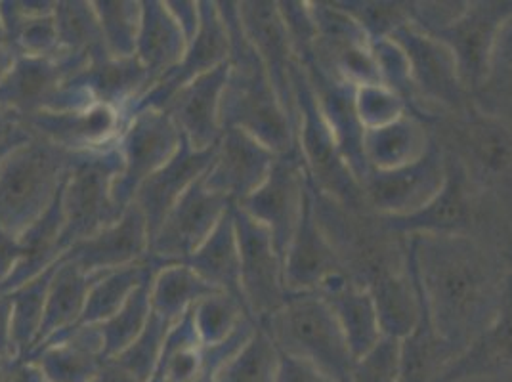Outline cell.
Returning a JSON list of instances; mask_svg holds the SVG:
<instances>
[{"mask_svg":"<svg viewBox=\"0 0 512 382\" xmlns=\"http://www.w3.org/2000/svg\"><path fill=\"white\" fill-rule=\"evenodd\" d=\"M409 245L436 333L463 352L497 316L509 266L470 235H413Z\"/></svg>","mask_w":512,"mask_h":382,"instance_id":"1","label":"cell"},{"mask_svg":"<svg viewBox=\"0 0 512 382\" xmlns=\"http://www.w3.org/2000/svg\"><path fill=\"white\" fill-rule=\"evenodd\" d=\"M230 33L228 79L220 100L222 128H239L285 155L297 148V130L281 106L260 56L247 39L237 2H216Z\"/></svg>","mask_w":512,"mask_h":382,"instance_id":"2","label":"cell"},{"mask_svg":"<svg viewBox=\"0 0 512 382\" xmlns=\"http://www.w3.org/2000/svg\"><path fill=\"white\" fill-rule=\"evenodd\" d=\"M308 184L318 224L356 285L367 289L381 277L406 270L407 237L388 232L379 214L350 211L321 193L310 178Z\"/></svg>","mask_w":512,"mask_h":382,"instance_id":"3","label":"cell"},{"mask_svg":"<svg viewBox=\"0 0 512 382\" xmlns=\"http://www.w3.org/2000/svg\"><path fill=\"white\" fill-rule=\"evenodd\" d=\"M79 155L33 136L0 169V226L20 235L43 216L64 186Z\"/></svg>","mask_w":512,"mask_h":382,"instance_id":"4","label":"cell"},{"mask_svg":"<svg viewBox=\"0 0 512 382\" xmlns=\"http://www.w3.org/2000/svg\"><path fill=\"white\" fill-rule=\"evenodd\" d=\"M260 327L279 352L312 363L331 381L350 382L356 358L339 319L318 293L289 295L283 308Z\"/></svg>","mask_w":512,"mask_h":382,"instance_id":"5","label":"cell"},{"mask_svg":"<svg viewBox=\"0 0 512 382\" xmlns=\"http://www.w3.org/2000/svg\"><path fill=\"white\" fill-rule=\"evenodd\" d=\"M291 81L299 117L297 146L302 153L308 178L321 193L335 199L346 209L358 213H373L365 199L360 180L348 167L331 128L321 115L314 88L299 60L293 65Z\"/></svg>","mask_w":512,"mask_h":382,"instance_id":"6","label":"cell"},{"mask_svg":"<svg viewBox=\"0 0 512 382\" xmlns=\"http://www.w3.org/2000/svg\"><path fill=\"white\" fill-rule=\"evenodd\" d=\"M123 170L119 148L79 155L62 188L64 232L62 256L79 241L88 239L121 218L113 201V184Z\"/></svg>","mask_w":512,"mask_h":382,"instance_id":"7","label":"cell"},{"mask_svg":"<svg viewBox=\"0 0 512 382\" xmlns=\"http://www.w3.org/2000/svg\"><path fill=\"white\" fill-rule=\"evenodd\" d=\"M388 39L406 54L411 83L421 107L419 121L428 125L438 115L461 113L470 106V94L459 77L453 52L415 23H404Z\"/></svg>","mask_w":512,"mask_h":382,"instance_id":"8","label":"cell"},{"mask_svg":"<svg viewBox=\"0 0 512 382\" xmlns=\"http://www.w3.org/2000/svg\"><path fill=\"white\" fill-rule=\"evenodd\" d=\"M182 144V134L165 109H140L128 117L119 140L123 170L113 184V201L125 213L138 188L165 167Z\"/></svg>","mask_w":512,"mask_h":382,"instance_id":"9","label":"cell"},{"mask_svg":"<svg viewBox=\"0 0 512 382\" xmlns=\"http://www.w3.org/2000/svg\"><path fill=\"white\" fill-rule=\"evenodd\" d=\"M234 224L241 295L251 318L262 325L281 310L289 298L283 283V260L272 234L237 205H234Z\"/></svg>","mask_w":512,"mask_h":382,"instance_id":"10","label":"cell"},{"mask_svg":"<svg viewBox=\"0 0 512 382\" xmlns=\"http://www.w3.org/2000/svg\"><path fill=\"white\" fill-rule=\"evenodd\" d=\"M446 180V149L432 134L425 153L392 170H369L362 180L371 211L381 216H404L425 207Z\"/></svg>","mask_w":512,"mask_h":382,"instance_id":"11","label":"cell"},{"mask_svg":"<svg viewBox=\"0 0 512 382\" xmlns=\"http://www.w3.org/2000/svg\"><path fill=\"white\" fill-rule=\"evenodd\" d=\"M232 207L228 199L209 190L199 178L167 214L159 232L153 235L148 258L157 268L186 262L213 234L222 216Z\"/></svg>","mask_w":512,"mask_h":382,"instance_id":"12","label":"cell"},{"mask_svg":"<svg viewBox=\"0 0 512 382\" xmlns=\"http://www.w3.org/2000/svg\"><path fill=\"white\" fill-rule=\"evenodd\" d=\"M511 18L512 0H480L469 2L457 20L427 31L453 52L461 83L470 96L486 77L491 46L501 25Z\"/></svg>","mask_w":512,"mask_h":382,"instance_id":"13","label":"cell"},{"mask_svg":"<svg viewBox=\"0 0 512 382\" xmlns=\"http://www.w3.org/2000/svg\"><path fill=\"white\" fill-rule=\"evenodd\" d=\"M304 190L306 165L297 146L285 155H278L262 186L237 205L272 234L281 260L285 258V251L299 222Z\"/></svg>","mask_w":512,"mask_h":382,"instance_id":"14","label":"cell"},{"mask_svg":"<svg viewBox=\"0 0 512 382\" xmlns=\"http://www.w3.org/2000/svg\"><path fill=\"white\" fill-rule=\"evenodd\" d=\"M22 119L23 127L33 136L73 155L117 148L128 123L123 111L102 104L69 111H39Z\"/></svg>","mask_w":512,"mask_h":382,"instance_id":"15","label":"cell"},{"mask_svg":"<svg viewBox=\"0 0 512 382\" xmlns=\"http://www.w3.org/2000/svg\"><path fill=\"white\" fill-rule=\"evenodd\" d=\"M446 180L425 207L404 216H381L384 228L400 237L413 235H470L472 184L465 161L446 148Z\"/></svg>","mask_w":512,"mask_h":382,"instance_id":"16","label":"cell"},{"mask_svg":"<svg viewBox=\"0 0 512 382\" xmlns=\"http://www.w3.org/2000/svg\"><path fill=\"white\" fill-rule=\"evenodd\" d=\"M81 65L62 56L56 58H18L0 83V106L27 117L39 111L79 109L73 94L65 90L67 79L79 73Z\"/></svg>","mask_w":512,"mask_h":382,"instance_id":"17","label":"cell"},{"mask_svg":"<svg viewBox=\"0 0 512 382\" xmlns=\"http://www.w3.org/2000/svg\"><path fill=\"white\" fill-rule=\"evenodd\" d=\"M239 20L247 39L253 44L256 54L260 56L272 86L278 94L279 102L293 121L295 130L299 125L295 92H293V65L297 56L289 39L287 27L281 20L278 2L272 0H241L237 2Z\"/></svg>","mask_w":512,"mask_h":382,"instance_id":"18","label":"cell"},{"mask_svg":"<svg viewBox=\"0 0 512 382\" xmlns=\"http://www.w3.org/2000/svg\"><path fill=\"white\" fill-rule=\"evenodd\" d=\"M199 8L201 23L195 37L188 44L182 62L138 100L130 115L140 109H165L178 90H182L184 86L190 85L195 79L216 67L228 64L230 33L218 10V4L214 0H199Z\"/></svg>","mask_w":512,"mask_h":382,"instance_id":"19","label":"cell"},{"mask_svg":"<svg viewBox=\"0 0 512 382\" xmlns=\"http://www.w3.org/2000/svg\"><path fill=\"white\" fill-rule=\"evenodd\" d=\"M278 153L239 128H224L213 165L203 182L232 205L243 203L268 178Z\"/></svg>","mask_w":512,"mask_h":382,"instance_id":"20","label":"cell"},{"mask_svg":"<svg viewBox=\"0 0 512 382\" xmlns=\"http://www.w3.org/2000/svg\"><path fill=\"white\" fill-rule=\"evenodd\" d=\"M346 274L341 260L323 234L314 213L312 191L306 176V190L302 199L297 228L289 241L283 258V283L289 295L316 293L331 277Z\"/></svg>","mask_w":512,"mask_h":382,"instance_id":"21","label":"cell"},{"mask_svg":"<svg viewBox=\"0 0 512 382\" xmlns=\"http://www.w3.org/2000/svg\"><path fill=\"white\" fill-rule=\"evenodd\" d=\"M150 253V232L140 207L132 201L117 222L73 245L62 258L77 264L86 276L102 277L142 262Z\"/></svg>","mask_w":512,"mask_h":382,"instance_id":"22","label":"cell"},{"mask_svg":"<svg viewBox=\"0 0 512 382\" xmlns=\"http://www.w3.org/2000/svg\"><path fill=\"white\" fill-rule=\"evenodd\" d=\"M308 81L314 88L318 106L321 109V115L325 123L331 128L342 157L346 159L348 167L356 174V178L362 184L365 174L369 172V165L363 155V128L358 107H356V88L358 86L344 81L341 77L325 71L314 58L312 54L302 58L299 62Z\"/></svg>","mask_w":512,"mask_h":382,"instance_id":"23","label":"cell"},{"mask_svg":"<svg viewBox=\"0 0 512 382\" xmlns=\"http://www.w3.org/2000/svg\"><path fill=\"white\" fill-rule=\"evenodd\" d=\"M218 151V144L205 151L193 149L184 138L178 151L171 161L151 174L150 178L138 188L134 195V203L146 218L150 243L153 235L163 226L167 214L182 199V195L192 188L193 184L205 176V172L213 165Z\"/></svg>","mask_w":512,"mask_h":382,"instance_id":"24","label":"cell"},{"mask_svg":"<svg viewBox=\"0 0 512 382\" xmlns=\"http://www.w3.org/2000/svg\"><path fill=\"white\" fill-rule=\"evenodd\" d=\"M512 373V262L497 316L434 382H467Z\"/></svg>","mask_w":512,"mask_h":382,"instance_id":"25","label":"cell"},{"mask_svg":"<svg viewBox=\"0 0 512 382\" xmlns=\"http://www.w3.org/2000/svg\"><path fill=\"white\" fill-rule=\"evenodd\" d=\"M446 128L459 144L455 153L467 161L472 159L484 172L503 174L512 167V130L501 121L482 113L470 102L461 113L438 115L428 132ZM453 151V149H451Z\"/></svg>","mask_w":512,"mask_h":382,"instance_id":"26","label":"cell"},{"mask_svg":"<svg viewBox=\"0 0 512 382\" xmlns=\"http://www.w3.org/2000/svg\"><path fill=\"white\" fill-rule=\"evenodd\" d=\"M228 79V64L201 75L178 90L165 106L182 138L197 151L211 149L222 138L220 100Z\"/></svg>","mask_w":512,"mask_h":382,"instance_id":"27","label":"cell"},{"mask_svg":"<svg viewBox=\"0 0 512 382\" xmlns=\"http://www.w3.org/2000/svg\"><path fill=\"white\" fill-rule=\"evenodd\" d=\"M65 86L85 96L90 104L115 107L130 115L132 107L150 90V77L136 56L115 60L106 58L86 65Z\"/></svg>","mask_w":512,"mask_h":382,"instance_id":"28","label":"cell"},{"mask_svg":"<svg viewBox=\"0 0 512 382\" xmlns=\"http://www.w3.org/2000/svg\"><path fill=\"white\" fill-rule=\"evenodd\" d=\"M48 382H90L104 360V340L98 325H75L46 342L31 358Z\"/></svg>","mask_w":512,"mask_h":382,"instance_id":"29","label":"cell"},{"mask_svg":"<svg viewBox=\"0 0 512 382\" xmlns=\"http://www.w3.org/2000/svg\"><path fill=\"white\" fill-rule=\"evenodd\" d=\"M188 44L167 0H142V25L134 56L146 69L151 88L182 62Z\"/></svg>","mask_w":512,"mask_h":382,"instance_id":"30","label":"cell"},{"mask_svg":"<svg viewBox=\"0 0 512 382\" xmlns=\"http://www.w3.org/2000/svg\"><path fill=\"white\" fill-rule=\"evenodd\" d=\"M56 0H0L2 31L20 58H56Z\"/></svg>","mask_w":512,"mask_h":382,"instance_id":"31","label":"cell"},{"mask_svg":"<svg viewBox=\"0 0 512 382\" xmlns=\"http://www.w3.org/2000/svg\"><path fill=\"white\" fill-rule=\"evenodd\" d=\"M339 319L352 356L358 360L383 337L373 297L346 274L327 279L316 291Z\"/></svg>","mask_w":512,"mask_h":382,"instance_id":"32","label":"cell"},{"mask_svg":"<svg viewBox=\"0 0 512 382\" xmlns=\"http://www.w3.org/2000/svg\"><path fill=\"white\" fill-rule=\"evenodd\" d=\"M371 293L384 337L406 339L421 314V289L415 272L413 253L407 239V268L381 277L367 287Z\"/></svg>","mask_w":512,"mask_h":382,"instance_id":"33","label":"cell"},{"mask_svg":"<svg viewBox=\"0 0 512 382\" xmlns=\"http://www.w3.org/2000/svg\"><path fill=\"white\" fill-rule=\"evenodd\" d=\"M92 283L94 277L86 276L85 272L71 260L60 258L56 262V270L48 287L43 327L31 356L39 348H43L46 342L64 335L65 331L73 329L79 323L85 312L86 298Z\"/></svg>","mask_w":512,"mask_h":382,"instance_id":"34","label":"cell"},{"mask_svg":"<svg viewBox=\"0 0 512 382\" xmlns=\"http://www.w3.org/2000/svg\"><path fill=\"white\" fill-rule=\"evenodd\" d=\"M419 289H421V314L415 329L407 335L406 339H402L398 382H434L442 375V371L448 367L449 363L461 354L455 346L449 344L448 340L442 339L436 333L421 281H419Z\"/></svg>","mask_w":512,"mask_h":382,"instance_id":"35","label":"cell"},{"mask_svg":"<svg viewBox=\"0 0 512 382\" xmlns=\"http://www.w3.org/2000/svg\"><path fill=\"white\" fill-rule=\"evenodd\" d=\"M184 264H188L197 276L214 287L218 293L232 295L245 304L243 295H241L234 205L222 216V220L214 228L213 234L207 237V241Z\"/></svg>","mask_w":512,"mask_h":382,"instance_id":"36","label":"cell"},{"mask_svg":"<svg viewBox=\"0 0 512 382\" xmlns=\"http://www.w3.org/2000/svg\"><path fill=\"white\" fill-rule=\"evenodd\" d=\"M54 20L58 56L81 67L109 58L92 0H56Z\"/></svg>","mask_w":512,"mask_h":382,"instance_id":"37","label":"cell"},{"mask_svg":"<svg viewBox=\"0 0 512 382\" xmlns=\"http://www.w3.org/2000/svg\"><path fill=\"white\" fill-rule=\"evenodd\" d=\"M64 188V186H62ZM64 232V209H62V190L58 193L52 207L27 228L20 241L23 245V258L14 274L0 285V295H8L29 283L31 279L50 270L60 258V237Z\"/></svg>","mask_w":512,"mask_h":382,"instance_id":"38","label":"cell"},{"mask_svg":"<svg viewBox=\"0 0 512 382\" xmlns=\"http://www.w3.org/2000/svg\"><path fill=\"white\" fill-rule=\"evenodd\" d=\"M428 128L406 113L398 121L363 134V155L369 170H392L419 159L430 144Z\"/></svg>","mask_w":512,"mask_h":382,"instance_id":"39","label":"cell"},{"mask_svg":"<svg viewBox=\"0 0 512 382\" xmlns=\"http://www.w3.org/2000/svg\"><path fill=\"white\" fill-rule=\"evenodd\" d=\"M216 293L218 291L197 276L188 264H167L157 268L151 277V312L171 323H176L184 318L199 300Z\"/></svg>","mask_w":512,"mask_h":382,"instance_id":"40","label":"cell"},{"mask_svg":"<svg viewBox=\"0 0 512 382\" xmlns=\"http://www.w3.org/2000/svg\"><path fill=\"white\" fill-rule=\"evenodd\" d=\"M470 100L512 130V18L501 25L491 46L486 77Z\"/></svg>","mask_w":512,"mask_h":382,"instance_id":"41","label":"cell"},{"mask_svg":"<svg viewBox=\"0 0 512 382\" xmlns=\"http://www.w3.org/2000/svg\"><path fill=\"white\" fill-rule=\"evenodd\" d=\"M155 274L150 258L127 268L96 277L86 298L85 312L77 325H100L113 318L127 302L130 295Z\"/></svg>","mask_w":512,"mask_h":382,"instance_id":"42","label":"cell"},{"mask_svg":"<svg viewBox=\"0 0 512 382\" xmlns=\"http://www.w3.org/2000/svg\"><path fill=\"white\" fill-rule=\"evenodd\" d=\"M54 270H56V264L41 276L31 279L16 291L8 293L12 298V335H14L16 361L27 360L35 350V344L43 327L46 297H48V287L54 276Z\"/></svg>","mask_w":512,"mask_h":382,"instance_id":"43","label":"cell"},{"mask_svg":"<svg viewBox=\"0 0 512 382\" xmlns=\"http://www.w3.org/2000/svg\"><path fill=\"white\" fill-rule=\"evenodd\" d=\"M92 4L109 58H132L142 25V0H92Z\"/></svg>","mask_w":512,"mask_h":382,"instance_id":"44","label":"cell"},{"mask_svg":"<svg viewBox=\"0 0 512 382\" xmlns=\"http://www.w3.org/2000/svg\"><path fill=\"white\" fill-rule=\"evenodd\" d=\"M279 350L268 331L256 325L253 337L220 371L216 382H276Z\"/></svg>","mask_w":512,"mask_h":382,"instance_id":"45","label":"cell"},{"mask_svg":"<svg viewBox=\"0 0 512 382\" xmlns=\"http://www.w3.org/2000/svg\"><path fill=\"white\" fill-rule=\"evenodd\" d=\"M150 285L151 279L142 283L113 318L98 325L104 340V360H111L127 350L148 325L151 316Z\"/></svg>","mask_w":512,"mask_h":382,"instance_id":"46","label":"cell"},{"mask_svg":"<svg viewBox=\"0 0 512 382\" xmlns=\"http://www.w3.org/2000/svg\"><path fill=\"white\" fill-rule=\"evenodd\" d=\"M247 318L251 316L245 304L226 293L203 298L192 308L193 327L203 346H216L232 337Z\"/></svg>","mask_w":512,"mask_h":382,"instance_id":"47","label":"cell"},{"mask_svg":"<svg viewBox=\"0 0 512 382\" xmlns=\"http://www.w3.org/2000/svg\"><path fill=\"white\" fill-rule=\"evenodd\" d=\"M174 323L151 312L150 321L127 350L111 358L138 382H150L157 371L163 346Z\"/></svg>","mask_w":512,"mask_h":382,"instance_id":"48","label":"cell"},{"mask_svg":"<svg viewBox=\"0 0 512 382\" xmlns=\"http://www.w3.org/2000/svg\"><path fill=\"white\" fill-rule=\"evenodd\" d=\"M348 16L362 25L371 41L390 37L398 27L413 20V2L377 0H335Z\"/></svg>","mask_w":512,"mask_h":382,"instance_id":"49","label":"cell"},{"mask_svg":"<svg viewBox=\"0 0 512 382\" xmlns=\"http://www.w3.org/2000/svg\"><path fill=\"white\" fill-rule=\"evenodd\" d=\"M356 107L365 130L390 125L407 113L406 102L384 85L358 86Z\"/></svg>","mask_w":512,"mask_h":382,"instance_id":"50","label":"cell"},{"mask_svg":"<svg viewBox=\"0 0 512 382\" xmlns=\"http://www.w3.org/2000/svg\"><path fill=\"white\" fill-rule=\"evenodd\" d=\"M400 346L402 340L383 335L367 354L356 360L350 382H398Z\"/></svg>","mask_w":512,"mask_h":382,"instance_id":"51","label":"cell"},{"mask_svg":"<svg viewBox=\"0 0 512 382\" xmlns=\"http://www.w3.org/2000/svg\"><path fill=\"white\" fill-rule=\"evenodd\" d=\"M279 14L281 20L287 27L289 39L293 44L297 60H302L314 52L316 44V23L310 12L308 0H281L278 2Z\"/></svg>","mask_w":512,"mask_h":382,"instance_id":"52","label":"cell"},{"mask_svg":"<svg viewBox=\"0 0 512 382\" xmlns=\"http://www.w3.org/2000/svg\"><path fill=\"white\" fill-rule=\"evenodd\" d=\"M276 382H335L325 377L312 363L279 352Z\"/></svg>","mask_w":512,"mask_h":382,"instance_id":"53","label":"cell"},{"mask_svg":"<svg viewBox=\"0 0 512 382\" xmlns=\"http://www.w3.org/2000/svg\"><path fill=\"white\" fill-rule=\"evenodd\" d=\"M23 258V245L18 235L0 226V285L14 274Z\"/></svg>","mask_w":512,"mask_h":382,"instance_id":"54","label":"cell"},{"mask_svg":"<svg viewBox=\"0 0 512 382\" xmlns=\"http://www.w3.org/2000/svg\"><path fill=\"white\" fill-rule=\"evenodd\" d=\"M167 6L171 10L174 20L180 23L188 41H192L199 29V23H201L199 0H167Z\"/></svg>","mask_w":512,"mask_h":382,"instance_id":"55","label":"cell"},{"mask_svg":"<svg viewBox=\"0 0 512 382\" xmlns=\"http://www.w3.org/2000/svg\"><path fill=\"white\" fill-rule=\"evenodd\" d=\"M0 361L4 365L16 361L14 335H12V298L0 295Z\"/></svg>","mask_w":512,"mask_h":382,"instance_id":"56","label":"cell"},{"mask_svg":"<svg viewBox=\"0 0 512 382\" xmlns=\"http://www.w3.org/2000/svg\"><path fill=\"white\" fill-rule=\"evenodd\" d=\"M4 382H48L43 369L31 360L12 361L6 365Z\"/></svg>","mask_w":512,"mask_h":382,"instance_id":"57","label":"cell"},{"mask_svg":"<svg viewBox=\"0 0 512 382\" xmlns=\"http://www.w3.org/2000/svg\"><path fill=\"white\" fill-rule=\"evenodd\" d=\"M23 130L25 127H23L22 115H18L8 107L0 106V144L16 138L18 134H22Z\"/></svg>","mask_w":512,"mask_h":382,"instance_id":"58","label":"cell"},{"mask_svg":"<svg viewBox=\"0 0 512 382\" xmlns=\"http://www.w3.org/2000/svg\"><path fill=\"white\" fill-rule=\"evenodd\" d=\"M90 382H138L123 367H119L115 361L107 360L98 375Z\"/></svg>","mask_w":512,"mask_h":382,"instance_id":"59","label":"cell"},{"mask_svg":"<svg viewBox=\"0 0 512 382\" xmlns=\"http://www.w3.org/2000/svg\"><path fill=\"white\" fill-rule=\"evenodd\" d=\"M18 58L20 56L16 54L12 44L8 43L4 31H2V25H0V83L8 77V73L12 71V67L18 62Z\"/></svg>","mask_w":512,"mask_h":382,"instance_id":"60","label":"cell"},{"mask_svg":"<svg viewBox=\"0 0 512 382\" xmlns=\"http://www.w3.org/2000/svg\"><path fill=\"white\" fill-rule=\"evenodd\" d=\"M29 138H31V132L25 128L22 134H18L16 138H12V140H8V142L0 144V169H2V165L6 163V159L10 157V153H12L14 149L18 148V146H22L23 142H27Z\"/></svg>","mask_w":512,"mask_h":382,"instance_id":"61","label":"cell"},{"mask_svg":"<svg viewBox=\"0 0 512 382\" xmlns=\"http://www.w3.org/2000/svg\"><path fill=\"white\" fill-rule=\"evenodd\" d=\"M4 375H6V365L0 361V382H4Z\"/></svg>","mask_w":512,"mask_h":382,"instance_id":"62","label":"cell"}]
</instances>
